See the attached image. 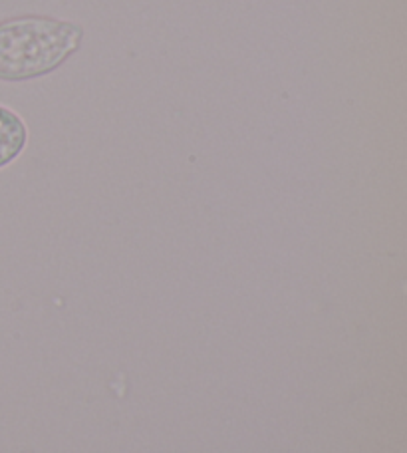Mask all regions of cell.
Here are the masks:
<instances>
[{
    "instance_id": "cell-1",
    "label": "cell",
    "mask_w": 407,
    "mask_h": 453,
    "mask_svg": "<svg viewBox=\"0 0 407 453\" xmlns=\"http://www.w3.org/2000/svg\"><path fill=\"white\" fill-rule=\"evenodd\" d=\"M84 27L42 14L0 20V82H27L44 78L74 56Z\"/></svg>"
},
{
    "instance_id": "cell-2",
    "label": "cell",
    "mask_w": 407,
    "mask_h": 453,
    "mask_svg": "<svg viewBox=\"0 0 407 453\" xmlns=\"http://www.w3.org/2000/svg\"><path fill=\"white\" fill-rule=\"evenodd\" d=\"M28 126L20 113L0 104V169L20 157L28 145Z\"/></svg>"
}]
</instances>
